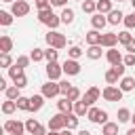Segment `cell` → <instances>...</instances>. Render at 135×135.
Segmentation results:
<instances>
[{"mask_svg":"<svg viewBox=\"0 0 135 135\" xmlns=\"http://www.w3.org/2000/svg\"><path fill=\"white\" fill-rule=\"evenodd\" d=\"M44 40H46V44H49V46H53V49H57V51L65 49V44H68L65 36H63V34H59L57 30H49V32H46V36H44Z\"/></svg>","mask_w":135,"mask_h":135,"instance_id":"cell-1","label":"cell"},{"mask_svg":"<svg viewBox=\"0 0 135 135\" xmlns=\"http://www.w3.org/2000/svg\"><path fill=\"white\" fill-rule=\"evenodd\" d=\"M122 89L120 86H116V84H108L103 91H101V97L105 99V101H120L122 99Z\"/></svg>","mask_w":135,"mask_h":135,"instance_id":"cell-2","label":"cell"},{"mask_svg":"<svg viewBox=\"0 0 135 135\" xmlns=\"http://www.w3.org/2000/svg\"><path fill=\"white\" fill-rule=\"evenodd\" d=\"M2 131L4 133H8V135H23V131H25V122H21V120H15V118H8L6 122H4V127H2Z\"/></svg>","mask_w":135,"mask_h":135,"instance_id":"cell-3","label":"cell"},{"mask_svg":"<svg viewBox=\"0 0 135 135\" xmlns=\"http://www.w3.org/2000/svg\"><path fill=\"white\" fill-rule=\"evenodd\" d=\"M86 118H89L91 122H95V124H105V122H108V112H105V110H99V108H95V105H91Z\"/></svg>","mask_w":135,"mask_h":135,"instance_id":"cell-4","label":"cell"},{"mask_svg":"<svg viewBox=\"0 0 135 135\" xmlns=\"http://www.w3.org/2000/svg\"><path fill=\"white\" fill-rule=\"evenodd\" d=\"M61 74H63V65H61L59 61L46 63V78H49V80H53V82H59Z\"/></svg>","mask_w":135,"mask_h":135,"instance_id":"cell-5","label":"cell"},{"mask_svg":"<svg viewBox=\"0 0 135 135\" xmlns=\"http://www.w3.org/2000/svg\"><path fill=\"white\" fill-rule=\"evenodd\" d=\"M40 95H44L46 99H53V97H57V95H61V89H59V82H53V80H49V82H44V84H42V91H40Z\"/></svg>","mask_w":135,"mask_h":135,"instance_id":"cell-6","label":"cell"},{"mask_svg":"<svg viewBox=\"0 0 135 135\" xmlns=\"http://www.w3.org/2000/svg\"><path fill=\"white\" fill-rule=\"evenodd\" d=\"M30 4L25 2V0H17V2H13L11 4V13L15 15V17H25L27 13H30Z\"/></svg>","mask_w":135,"mask_h":135,"instance_id":"cell-7","label":"cell"},{"mask_svg":"<svg viewBox=\"0 0 135 135\" xmlns=\"http://www.w3.org/2000/svg\"><path fill=\"white\" fill-rule=\"evenodd\" d=\"M65 129V114H55L49 118V131H63Z\"/></svg>","mask_w":135,"mask_h":135,"instance_id":"cell-8","label":"cell"},{"mask_svg":"<svg viewBox=\"0 0 135 135\" xmlns=\"http://www.w3.org/2000/svg\"><path fill=\"white\" fill-rule=\"evenodd\" d=\"M61 65H63V74L65 76H78L80 74V63L76 59H65Z\"/></svg>","mask_w":135,"mask_h":135,"instance_id":"cell-9","label":"cell"},{"mask_svg":"<svg viewBox=\"0 0 135 135\" xmlns=\"http://www.w3.org/2000/svg\"><path fill=\"white\" fill-rule=\"evenodd\" d=\"M99 97H101V91H99L97 86H89V89L84 91V95H82V101H84L86 105H93Z\"/></svg>","mask_w":135,"mask_h":135,"instance_id":"cell-10","label":"cell"},{"mask_svg":"<svg viewBox=\"0 0 135 135\" xmlns=\"http://www.w3.org/2000/svg\"><path fill=\"white\" fill-rule=\"evenodd\" d=\"M116 44H118V34L108 32V34L101 36V46L103 49H116Z\"/></svg>","mask_w":135,"mask_h":135,"instance_id":"cell-11","label":"cell"},{"mask_svg":"<svg viewBox=\"0 0 135 135\" xmlns=\"http://www.w3.org/2000/svg\"><path fill=\"white\" fill-rule=\"evenodd\" d=\"M105 59H108V63L110 65H118V63H122V53L118 51V49H108L105 51Z\"/></svg>","mask_w":135,"mask_h":135,"instance_id":"cell-12","label":"cell"},{"mask_svg":"<svg viewBox=\"0 0 135 135\" xmlns=\"http://www.w3.org/2000/svg\"><path fill=\"white\" fill-rule=\"evenodd\" d=\"M91 25H93V30H99L101 32L108 25V17L101 15V13H95V15H91Z\"/></svg>","mask_w":135,"mask_h":135,"instance_id":"cell-13","label":"cell"},{"mask_svg":"<svg viewBox=\"0 0 135 135\" xmlns=\"http://www.w3.org/2000/svg\"><path fill=\"white\" fill-rule=\"evenodd\" d=\"M101 32L99 30H91V32H86V36H84V40H86V44L89 46H97V44H101Z\"/></svg>","mask_w":135,"mask_h":135,"instance_id":"cell-14","label":"cell"},{"mask_svg":"<svg viewBox=\"0 0 135 135\" xmlns=\"http://www.w3.org/2000/svg\"><path fill=\"white\" fill-rule=\"evenodd\" d=\"M57 110H59L61 114H72V112H74V101H70L68 97H61V99L57 101Z\"/></svg>","mask_w":135,"mask_h":135,"instance_id":"cell-15","label":"cell"},{"mask_svg":"<svg viewBox=\"0 0 135 135\" xmlns=\"http://www.w3.org/2000/svg\"><path fill=\"white\" fill-rule=\"evenodd\" d=\"M44 95H32L30 97V112H38V110H42V105H44Z\"/></svg>","mask_w":135,"mask_h":135,"instance_id":"cell-16","label":"cell"},{"mask_svg":"<svg viewBox=\"0 0 135 135\" xmlns=\"http://www.w3.org/2000/svg\"><path fill=\"white\" fill-rule=\"evenodd\" d=\"M124 21V13L122 11H112V13H108V23L110 25H118V23H122Z\"/></svg>","mask_w":135,"mask_h":135,"instance_id":"cell-17","label":"cell"},{"mask_svg":"<svg viewBox=\"0 0 135 135\" xmlns=\"http://www.w3.org/2000/svg\"><path fill=\"white\" fill-rule=\"evenodd\" d=\"M118 86L122 89V93H131V91L135 89V78H131V76H122Z\"/></svg>","mask_w":135,"mask_h":135,"instance_id":"cell-18","label":"cell"},{"mask_svg":"<svg viewBox=\"0 0 135 135\" xmlns=\"http://www.w3.org/2000/svg\"><path fill=\"white\" fill-rule=\"evenodd\" d=\"M103 46L101 44H97V46H89L84 53H86V57L89 59H93V61H97V59H101V55H103V51H101Z\"/></svg>","mask_w":135,"mask_h":135,"instance_id":"cell-19","label":"cell"},{"mask_svg":"<svg viewBox=\"0 0 135 135\" xmlns=\"http://www.w3.org/2000/svg\"><path fill=\"white\" fill-rule=\"evenodd\" d=\"M13 51V38L11 36H0V53H11Z\"/></svg>","mask_w":135,"mask_h":135,"instance_id":"cell-20","label":"cell"},{"mask_svg":"<svg viewBox=\"0 0 135 135\" xmlns=\"http://www.w3.org/2000/svg\"><path fill=\"white\" fill-rule=\"evenodd\" d=\"M101 135H118V122H105L101 124Z\"/></svg>","mask_w":135,"mask_h":135,"instance_id":"cell-21","label":"cell"},{"mask_svg":"<svg viewBox=\"0 0 135 135\" xmlns=\"http://www.w3.org/2000/svg\"><path fill=\"white\" fill-rule=\"evenodd\" d=\"M74 15H76V13H74L72 8H68V6H65V8L61 11V15H59V17H61V23H63V25L74 23Z\"/></svg>","mask_w":135,"mask_h":135,"instance_id":"cell-22","label":"cell"},{"mask_svg":"<svg viewBox=\"0 0 135 135\" xmlns=\"http://www.w3.org/2000/svg\"><path fill=\"white\" fill-rule=\"evenodd\" d=\"M19 108H17V101H11V99H4L2 101V114H6V116H11L13 112H17Z\"/></svg>","mask_w":135,"mask_h":135,"instance_id":"cell-23","label":"cell"},{"mask_svg":"<svg viewBox=\"0 0 135 135\" xmlns=\"http://www.w3.org/2000/svg\"><path fill=\"white\" fill-rule=\"evenodd\" d=\"M89 108H91V105H86V103L80 99V101L74 103V114H76L78 118H80V116H86V114H89Z\"/></svg>","mask_w":135,"mask_h":135,"instance_id":"cell-24","label":"cell"},{"mask_svg":"<svg viewBox=\"0 0 135 135\" xmlns=\"http://www.w3.org/2000/svg\"><path fill=\"white\" fill-rule=\"evenodd\" d=\"M131 110L129 108H118V112H116V118H118V124H122V122H129L131 120Z\"/></svg>","mask_w":135,"mask_h":135,"instance_id":"cell-25","label":"cell"},{"mask_svg":"<svg viewBox=\"0 0 135 135\" xmlns=\"http://www.w3.org/2000/svg\"><path fill=\"white\" fill-rule=\"evenodd\" d=\"M114 8H112V0H97V13H101V15H108V13H112Z\"/></svg>","mask_w":135,"mask_h":135,"instance_id":"cell-26","label":"cell"},{"mask_svg":"<svg viewBox=\"0 0 135 135\" xmlns=\"http://www.w3.org/2000/svg\"><path fill=\"white\" fill-rule=\"evenodd\" d=\"M19 91H21V89L13 84V86H8V89L4 91V97H6V99H11V101H17V99L21 97V93H19Z\"/></svg>","mask_w":135,"mask_h":135,"instance_id":"cell-27","label":"cell"},{"mask_svg":"<svg viewBox=\"0 0 135 135\" xmlns=\"http://www.w3.org/2000/svg\"><path fill=\"white\" fill-rule=\"evenodd\" d=\"M120 78H122V76H120V74H118L114 68H110V70L105 72V82H108V84H116Z\"/></svg>","mask_w":135,"mask_h":135,"instance_id":"cell-28","label":"cell"},{"mask_svg":"<svg viewBox=\"0 0 135 135\" xmlns=\"http://www.w3.org/2000/svg\"><path fill=\"white\" fill-rule=\"evenodd\" d=\"M65 129H70V131H74V129H78V116L72 112V114H65Z\"/></svg>","mask_w":135,"mask_h":135,"instance_id":"cell-29","label":"cell"},{"mask_svg":"<svg viewBox=\"0 0 135 135\" xmlns=\"http://www.w3.org/2000/svg\"><path fill=\"white\" fill-rule=\"evenodd\" d=\"M13 13L11 11H0V25H4V27H8L11 23H13Z\"/></svg>","mask_w":135,"mask_h":135,"instance_id":"cell-30","label":"cell"},{"mask_svg":"<svg viewBox=\"0 0 135 135\" xmlns=\"http://www.w3.org/2000/svg\"><path fill=\"white\" fill-rule=\"evenodd\" d=\"M82 11L89 13V15H95V13H97V2H95V0H84V2H82Z\"/></svg>","mask_w":135,"mask_h":135,"instance_id":"cell-31","label":"cell"},{"mask_svg":"<svg viewBox=\"0 0 135 135\" xmlns=\"http://www.w3.org/2000/svg\"><path fill=\"white\" fill-rule=\"evenodd\" d=\"M82 55H84V51H82L80 46H70V49H68V59H76V61H78Z\"/></svg>","mask_w":135,"mask_h":135,"instance_id":"cell-32","label":"cell"},{"mask_svg":"<svg viewBox=\"0 0 135 135\" xmlns=\"http://www.w3.org/2000/svg\"><path fill=\"white\" fill-rule=\"evenodd\" d=\"M57 57H59V51H57V49L49 46V49L44 51V59H46V63H53V61H57Z\"/></svg>","mask_w":135,"mask_h":135,"instance_id":"cell-33","label":"cell"},{"mask_svg":"<svg viewBox=\"0 0 135 135\" xmlns=\"http://www.w3.org/2000/svg\"><path fill=\"white\" fill-rule=\"evenodd\" d=\"M133 40V36H131V30H124V32H118V42L122 44V46H127L129 42Z\"/></svg>","mask_w":135,"mask_h":135,"instance_id":"cell-34","label":"cell"},{"mask_svg":"<svg viewBox=\"0 0 135 135\" xmlns=\"http://www.w3.org/2000/svg\"><path fill=\"white\" fill-rule=\"evenodd\" d=\"M30 59H32L34 63L42 61V59H44V51H42V49H38V46H36V49H32V53H30Z\"/></svg>","mask_w":135,"mask_h":135,"instance_id":"cell-35","label":"cell"},{"mask_svg":"<svg viewBox=\"0 0 135 135\" xmlns=\"http://www.w3.org/2000/svg\"><path fill=\"white\" fill-rule=\"evenodd\" d=\"M65 97H68L70 101H74V103H76V101H80V99H82V93H80V89L72 86V89H70V93H68Z\"/></svg>","mask_w":135,"mask_h":135,"instance_id":"cell-36","label":"cell"},{"mask_svg":"<svg viewBox=\"0 0 135 135\" xmlns=\"http://www.w3.org/2000/svg\"><path fill=\"white\" fill-rule=\"evenodd\" d=\"M30 61H32V59H30V55H19V57H17V61H15V65H17V68H21V70H25V68L30 65Z\"/></svg>","mask_w":135,"mask_h":135,"instance_id":"cell-37","label":"cell"},{"mask_svg":"<svg viewBox=\"0 0 135 135\" xmlns=\"http://www.w3.org/2000/svg\"><path fill=\"white\" fill-rule=\"evenodd\" d=\"M38 127H40V122H38L36 118H27V120H25V131H27L30 135H32V133H34Z\"/></svg>","mask_w":135,"mask_h":135,"instance_id":"cell-38","label":"cell"},{"mask_svg":"<svg viewBox=\"0 0 135 135\" xmlns=\"http://www.w3.org/2000/svg\"><path fill=\"white\" fill-rule=\"evenodd\" d=\"M122 23H124L127 30H135V11L129 13V15H124V21H122Z\"/></svg>","mask_w":135,"mask_h":135,"instance_id":"cell-39","label":"cell"},{"mask_svg":"<svg viewBox=\"0 0 135 135\" xmlns=\"http://www.w3.org/2000/svg\"><path fill=\"white\" fill-rule=\"evenodd\" d=\"M13 65V59H11V55L8 53H0V68H11Z\"/></svg>","mask_w":135,"mask_h":135,"instance_id":"cell-40","label":"cell"},{"mask_svg":"<svg viewBox=\"0 0 135 135\" xmlns=\"http://www.w3.org/2000/svg\"><path fill=\"white\" fill-rule=\"evenodd\" d=\"M17 108L23 110V112H30V97H23V95H21V97L17 99Z\"/></svg>","mask_w":135,"mask_h":135,"instance_id":"cell-41","label":"cell"},{"mask_svg":"<svg viewBox=\"0 0 135 135\" xmlns=\"http://www.w3.org/2000/svg\"><path fill=\"white\" fill-rule=\"evenodd\" d=\"M21 74H23V70H21V68H17L15 63H13L11 68H8V78H11V80H15V78H19Z\"/></svg>","mask_w":135,"mask_h":135,"instance_id":"cell-42","label":"cell"},{"mask_svg":"<svg viewBox=\"0 0 135 135\" xmlns=\"http://www.w3.org/2000/svg\"><path fill=\"white\" fill-rule=\"evenodd\" d=\"M72 86H74V84H70L68 80H59V89H61V95H63V97L70 93V89H72Z\"/></svg>","mask_w":135,"mask_h":135,"instance_id":"cell-43","label":"cell"},{"mask_svg":"<svg viewBox=\"0 0 135 135\" xmlns=\"http://www.w3.org/2000/svg\"><path fill=\"white\" fill-rule=\"evenodd\" d=\"M13 84H15V86H19V89L27 86V78H25V74H21L19 78H15V80H13Z\"/></svg>","mask_w":135,"mask_h":135,"instance_id":"cell-44","label":"cell"},{"mask_svg":"<svg viewBox=\"0 0 135 135\" xmlns=\"http://www.w3.org/2000/svg\"><path fill=\"white\" fill-rule=\"evenodd\" d=\"M122 63H124L127 68H133V65H135V55H133V53H127L124 59H122Z\"/></svg>","mask_w":135,"mask_h":135,"instance_id":"cell-45","label":"cell"},{"mask_svg":"<svg viewBox=\"0 0 135 135\" xmlns=\"http://www.w3.org/2000/svg\"><path fill=\"white\" fill-rule=\"evenodd\" d=\"M36 8L38 11H44V8H51V0H34Z\"/></svg>","mask_w":135,"mask_h":135,"instance_id":"cell-46","label":"cell"},{"mask_svg":"<svg viewBox=\"0 0 135 135\" xmlns=\"http://www.w3.org/2000/svg\"><path fill=\"white\" fill-rule=\"evenodd\" d=\"M124 51H127V53H133V55H135V38H133V40H131V42H129V44L124 46Z\"/></svg>","mask_w":135,"mask_h":135,"instance_id":"cell-47","label":"cell"},{"mask_svg":"<svg viewBox=\"0 0 135 135\" xmlns=\"http://www.w3.org/2000/svg\"><path fill=\"white\" fill-rule=\"evenodd\" d=\"M65 4H68V0H51V6H63L65 8Z\"/></svg>","mask_w":135,"mask_h":135,"instance_id":"cell-48","label":"cell"},{"mask_svg":"<svg viewBox=\"0 0 135 135\" xmlns=\"http://www.w3.org/2000/svg\"><path fill=\"white\" fill-rule=\"evenodd\" d=\"M46 133H49V131H46V129H44V127L40 124V127H38V129H36V131L32 133V135H46Z\"/></svg>","mask_w":135,"mask_h":135,"instance_id":"cell-49","label":"cell"},{"mask_svg":"<svg viewBox=\"0 0 135 135\" xmlns=\"http://www.w3.org/2000/svg\"><path fill=\"white\" fill-rule=\"evenodd\" d=\"M6 89H8V84H6V78H0V91L4 93Z\"/></svg>","mask_w":135,"mask_h":135,"instance_id":"cell-50","label":"cell"},{"mask_svg":"<svg viewBox=\"0 0 135 135\" xmlns=\"http://www.w3.org/2000/svg\"><path fill=\"white\" fill-rule=\"evenodd\" d=\"M78 135H91V133H89L86 129H80V131H78Z\"/></svg>","mask_w":135,"mask_h":135,"instance_id":"cell-51","label":"cell"},{"mask_svg":"<svg viewBox=\"0 0 135 135\" xmlns=\"http://www.w3.org/2000/svg\"><path fill=\"white\" fill-rule=\"evenodd\" d=\"M46 135H61V131H49Z\"/></svg>","mask_w":135,"mask_h":135,"instance_id":"cell-52","label":"cell"},{"mask_svg":"<svg viewBox=\"0 0 135 135\" xmlns=\"http://www.w3.org/2000/svg\"><path fill=\"white\" fill-rule=\"evenodd\" d=\"M127 135H135V127H131V129L127 131Z\"/></svg>","mask_w":135,"mask_h":135,"instance_id":"cell-53","label":"cell"},{"mask_svg":"<svg viewBox=\"0 0 135 135\" xmlns=\"http://www.w3.org/2000/svg\"><path fill=\"white\" fill-rule=\"evenodd\" d=\"M131 122H133V127H135V112H133V116H131Z\"/></svg>","mask_w":135,"mask_h":135,"instance_id":"cell-54","label":"cell"},{"mask_svg":"<svg viewBox=\"0 0 135 135\" xmlns=\"http://www.w3.org/2000/svg\"><path fill=\"white\" fill-rule=\"evenodd\" d=\"M2 2H11V4H13V2H17V0H2Z\"/></svg>","mask_w":135,"mask_h":135,"instance_id":"cell-55","label":"cell"},{"mask_svg":"<svg viewBox=\"0 0 135 135\" xmlns=\"http://www.w3.org/2000/svg\"><path fill=\"white\" fill-rule=\"evenodd\" d=\"M131 4H133V8H135V0H131Z\"/></svg>","mask_w":135,"mask_h":135,"instance_id":"cell-56","label":"cell"},{"mask_svg":"<svg viewBox=\"0 0 135 135\" xmlns=\"http://www.w3.org/2000/svg\"><path fill=\"white\" fill-rule=\"evenodd\" d=\"M118 2H124V0H118ZM129 2H131V0H129Z\"/></svg>","mask_w":135,"mask_h":135,"instance_id":"cell-57","label":"cell"},{"mask_svg":"<svg viewBox=\"0 0 135 135\" xmlns=\"http://www.w3.org/2000/svg\"><path fill=\"white\" fill-rule=\"evenodd\" d=\"M78 2H84V0H78Z\"/></svg>","mask_w":135,"mask_h":135,"instance_id":"cell-58","label":"cell"},{"mask_svg":"<svg viewBox=\"0 0 135 135\" xmlns=\"http://www.w3.org/2000/svg\"><path fill=\"white\" fill-rule=\"evenodd\" d=\"M15 135H17V133H15Z\"/></svg>","mask_w":135,"mask_h":135,"instance_id":"cell-59","label":"cell"}]
</instances>
